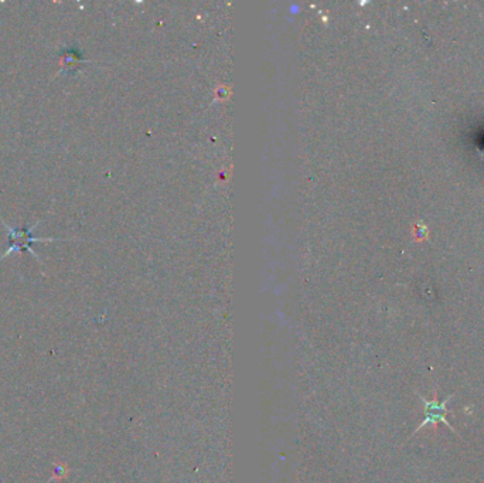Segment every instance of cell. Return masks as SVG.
<instances>
[{"mask_svg":"<svg viewBox=\"0 0 484 483\" xmlns=\"http://www.w3.org/2000/svg\"><path fill=\"white\" fill-rule=\"evenodd\" d=\"M43 221V219H40L37 223L32 224L29 228H14V227H10L7 225L3 220H1V224L4 225V228L7 231V237H9V247L6 250V253L3 254L0 257V261H3L4 258H7L9 255L14 253H22V251H29V253L33 255L34 258L41 263L38 255L33 251V244L34 242H53V241H61V238H37V237H33V231L38 227V224Z\"/></svg>","mask_w":484,"mask_h":483,"instance_id":"obj_1","label":"cell"},{"mask_svg":"<svg viewBox=\"0 0 484 483\" xmlns=\"http://www.w3.org/2000/svg\"><path fill=\"white\" fill-rule=\"evenodd\" d=\"M451 397H453V394L448 395L443 401H439V398H438V391H436V390L433 391L432 400H426V398H423L422 395H419V398H420L422 403H423V414H425V419L420 422V425H418V428L415 429L414 434H416L418 431H420L422 428H425V427H429L430 431H432L433 434H436V432H438L439 424H445L448 428L451 429V432H454V434L459 437V434L456 432V429L453 428V427L450 425V422L446 419V417L450 414V411L448 409V403L450 401Z\"/></svg>","mask_w":484,"mask_h":483,"instance_id":"obj_2","label":"cell"},{"mask_svg":"<svg viewBox=\"0 0 484 483\" xmlns=\"http://www.w3.org/2000/svg\"><path fill=\"white\" fill-rule=\"evenodd\" d=\"M84 58L81 57V54L78 53L75 48L72 47H67L63 48L58 54V73L55 75H60L61 73H64L66 75H71L74 73H77L78 64L79 61H82Z\"/></svg>","mask_w":484,"mask_h":483,"instance_id":"obj_3","label":"cell"},{"mask_svg":"<svg viewBox=\"0 0 484 483\" xmlns=\"http://www.w3.org/2000/svg\"><path fill=\"white\" fill-rule=\"evenodd\" d=\"M412 232H414V237H415L416 241H425L428 238V234H429L428 227L423 223H416L414 225V231Z\"/></svg>","mask_w":484,"mask_h":483,"instance_id":"obj_4","label":"cell"}]
</instances>
